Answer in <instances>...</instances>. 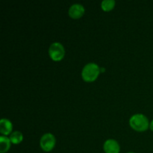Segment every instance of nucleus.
Here are the masks:
<instances>
[{
    "mask_svg": "<svg viewBox=\"0 0 153 153\" xmlns=\"http://www.w3.org/2000/svg\"><path fill=\"white\" fill-rule=\"evenodd\" d=\"M130 126L137 131H145L149 127V120L142 114H136L131 116L129 120Z\"/></svg>",
    "mask_w": 153,
    "mask_h": 153,
    "instance_id": "1",
    "label": "nucleus"
},
{
    "mask_svg": "<svg viewBox=\"0 0 153 153\" xmlns=\"http://www.w3.org/2000/svg\"><path fill=\"white\" fill-rule=\"evenodd\" d=\"M100 73V68L98 65L94 63H89L84 67L82 72V76L84 80L87 82L94 81Z\"/></svg>",
    "mask_w": 153,
    "mask_h": 153,
    "instance_id": "2",
    "label": "nucleus"
},
{
    "mask_svg": "<svg viewBox=\"0 0 153 153\" xmlns=\"http://www.w3.org/2000/svg\"><path fill=\"white\" fill-rule=\"evenodd\" d=\"M64 49L62 44L58 42L53 43L49 49V54L54 61H60L64 56Z\"/></svg>",
    "mask_w": 153,
    "mask_h": 153,
    "instance_id": "3",
    "label": "nucleus"
},
{
    "mask_svg": "<svg viewBox=\"0 0 153 153\" xmlns=\"http://www.w3.org/2000/svg\"><path fill=\"white\" fill-rule=\"evenodd\" d=\"M40 146L46 152H49L53 149L55 144V138L51 133H46L43 134L40 138Z\"/></svg>",
    "mask_w": 153,
    "mask_h": 153,
    "instance_id": "4",
    "label": "nucleus"
},
{
    "mask_svg": "<svg viewBox=\"0 0 153 153\" xmlns=\"http://www.w3.org/2000/svg\"><path fill=\"white\" fill-rule=\"evenodd\" d=\"M104 150L106 153H119L120 147L116 140L108 139L104 143Z\"/></svg>",
    "mask_w": 153,
    "mask_h": 153,
    "instance_id": "5",
    "label": "nucleus"
},
{
    "mask_svg": "<svg viewBox=\"0 0 153 153\" xmlns=\"http://www.w3.org/2000/svg\"><path fill=\"white\" fill-rule=\"evenodd\" d=\"M85 13V7L80 4H74L70 6L69 9V14L72 18L78 19Z\"/></svg>",
    "mask_w": 153,
    "mask_h": 153,
    "instance_id": "6",
    "label": "nucleus"
},
{
    "mask_svg": "<svg viewBox=\"0 0 153 153\" xmlns=\"http://www.w3.org/2000/svg\"><path fill=\"white\" fill-rule=\"evenodd\" d=\"M12 123L9 120L1 119L0 121V131L3 134H10L12 131Z\"/></svg>",
    "mask_w": 153,
    "mask_h": 153,
    "instance_id": "7",
    "label": "nucleus"
},
{
    "mask_svg": "<svg viewBox=\"0 0 153 153\" xmlns=\"http://www.w3.org/2000/svg\"><path fill=\"white\" fill-rule=\"evenodd\" d=\"M10 146V138L1 136L0 137V152L4 153L9 149Z\"/></svg>",
    "mask_w": 153,
    "mask_h": 153,
    "instance_id": "8",
    "label": "nucleus"
},
{
    "mask_svg": "<svg viewBox=\"0 0 153 153\" xmlns=\"http://www.w3.org/2000/svg\"><path fill=\"white\" fill-rule=\"evenodd\" d=\"M22 138H23V136H22V134L20 132V131H13L10 136V142H12L14 144H17V143H20L22 140Z\"/></svg>",
    "mask_w": 153,
    "mask_h": 153,
    "instance_id": "9",
    "label": "nucleus"
},
{
    "mask_svg": "<svg viewBox=\"0 0 153 153\" xmlns=\"http://www.w3.org/2000/svg\"><path fill=\"white\" fill-rule=\"evenodd\" d=\"M101 5L104 10H110L114 7L115 1L114 0H104L102 1Z\"/></svg>",
    "mask_w": 153,
    "mask_h": 153,
    "instance_id": "10",
    "label": "nucleus"
},
{
    "mask_svg": "<svg viewBox=\"0 0 153 153\" xmlns=\"http://www.w3.org/2000/svg\"><path fill=\"white\" fill-rule=\"evenodd\" d=\"M149 127H150L151 130H152V131H153V120L152 121H151L150 124H149Z\"/></svg>",
    "mask_w": 153,
    "mask_h": 153,
    "instance_id": "11",
    "label": "nucleus"
},
{
    "mask_svg": "<svg viewBox=\"0 0 153 153\" xmlns=\"http://www.w3.org/2000/svg\"><path fill=\"white\" fill-rule=\"evenodd\" d=\"M128 153H134V152H128Z\"/></svg>",
    "mask_w": 153,
    "mask_h": 153,
    "instance_id": "12",
    "label": "nucleus"
}]
</instances>
